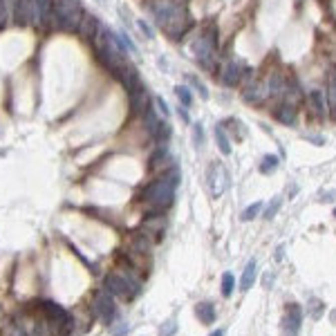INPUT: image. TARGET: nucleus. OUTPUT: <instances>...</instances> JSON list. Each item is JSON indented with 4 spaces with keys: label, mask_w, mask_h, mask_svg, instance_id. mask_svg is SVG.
Instances as JSON below:
<instances>
[{
    "label": "nucleus",
    "mask_w": 336,
    "mask_h": 336,
    "mask_svg": "<svg viewBox=\"0 0 336 336\" xmlns=\"http://www.w3.org/2000/svg\"><path fill=\"white\" fill-rule=\"evenodd\" d=\"M175 332H177V323L175 320H166L164 325H161V329H159V336H175Z\"/></svg>",
    "instance_id": "bb28decb"
},
{
    "label": "nucleus",
    "mask_w": 336,
    "mask_h": 336,
    "mask_svg": "<svg viewBox=\"0 0 336 336\" xmlns=\"http://www.w3.org/2000/svg\"><path fill=\"white\" fill-rule=\"evenodd\" d=\"M280 206H282V198H273V200H271V204H269L267 209H265V215H262V218H265V220L276 218V213L280 211Z\"/></svg>",
    "instance_id": "a878e982"
},
{
    "label": "nucleus",
    "mask_w": 336,
    "mask_h": 336,
    "mask_svg": "<svg viewBox=\"0 0 336 336\" xmlns=\"http://www.w3.org/2000/svg\"><path fill=\"white\" fill-rule=\"evenodd\" d=\"M334 218H336V209H334Z\"/></svg>",
    "instance_id": "e433bc0d"
},
{
    "label": "nucleus",
    "mask_w": 336,
    "mask_h": 336,
    "mask_svg": "<svg viewBox=\"0 0 336 336\" xmlns=\"http://www.w3.org/2000/svg\"><path fill=\"white\" fill-rule=\"evenodd\" d=\"M278 119H280L282 123H287V126H294V121H296V108L291 103L280 105V110H278Z\"/></svg>",
    "instance_id": "dca6fc26"
},
{
    "label": "nucleus",
    "mask_w": 336,
    "mask_h": 336,
    "mask_svg": "<svg viewBox=\"0 0 336 336\" xmlns=\"http://www.w3.org/2000/svg\"><path fill=\"white\" fill-rule=\"evenodd\" d=\"M139 27H141V32H146V36H148V38H152V32L148 30V25H146V23H143V21H139Z\"/></svg>",
    "instance_id": "473e14b6"
},
{
    "label": "nucleus",
    "mask_w": 336,
    "mask_h": 336,
    "mask_svg": "<svg viewBox=\"0 0 336 336\" xmlns=\"http://www.w3.org/2000/svg\"><path fill=\"white\" fill-rule=\"evenodd\" d=\"M85 12L79 0H54V25L65 32H79Z\"/></svg>",
    "instance_id": "7ed1b4c3"
},
{
    "label": "nucleus",
    "mask_w": 336,
    "mask_h": 336,
    "mask_svg": "<svg viewBox=\"0 0 336 336\" xmlns=\"http://www.w3.org/2000/svg\"><path fill=\"white\" fill-rule=\"evenodd\" d=\"M101 30V23L97 16H92V14H85L83 21H81L79 25V34L83 38H88V41H97V34Z\"/></svg>",
    "instance_id": "9b49d317"
},
{
    "label": "nucleus",
    "mask_w": 336,
    "mask_h": 336,
    "mask_svg": "<svg viewBox=\"0 0 336 336\" xmlns=\"http://www.w3.org/2000/svg\"><path fill=\"white\" fill-rule=\"evenodd\" d=\"M262 280H265V285L269 287V285H271V282H273V276H269V273H267V276H265V278H262Z\"/></svg>",
    "instance_id": "f704fd0d"
},
{
    "label": "nucleus",
    "mask_w": 336,
    "mask_h": 336,
    "mask_svg": "<svg viewBox=\"0 0 336 336\" xmlns=\"http://www.w3.org/2000/svg\"><path fill=\"white\" fill-rule=\"evenodd\" d=\"M14 21L25 27L34 21V0H14Z\"/></svg>",
    "instance_id": "9d476101"
},
{
    "label": "nucleus",
    "mask_w": 336,
    "mask_h": 336,
    "mask_svg": "<svg viewBox=\"0 0 336 336\" xmlns=\"http://www.w3.org/2000/svg\"><path fill=\"white\" fill-rule=\"evenodd\" d=\"M155 103H157V108L161 110V114H164V117H168V105H166V101L157 97V99H155Z\"/></svg>",
    "instance_id": "7c9ffc66"
},
{
    "label": "nucleus",
    "mask_w": 336,
    "mask_h": 336,
    "mask_svg": "<svg viewBox=\"0 0 336 336\" xmlns=\"http://www.w3.org/2000/svg\"><path fill=\"white\" fill-rule=\"evenodd\" d=\"M193 141H195V146L204 143V128H202V123H195L193 126Z\"/></svg>",
    "instance_id": "cd10ccee"
},
{
    "label": "nucleus",
    "mask_w": 336,
    "mask_h": 336,
    "mask_svg": "<svg viewBox=\"0 0 336 336\" xmlns=\"http://www.w3.org/2000/svg\"><path fill=\"white\" fill-rule=\"evenodd\" d=\"M166 159H168V148L161 146L159 150H157L155 155L150 157V168H159L161 164H166Z\"/></svg>",
    "instance_id": "393cba45"
},
{
    "label": "nucleus",
    "mask_w": 336,
    "mask_h": 336,
    "mask_svg": "<svg viewBox=\"0 0 336 336\" xmlns=\"http://www.w3.org/2000/svg\"><path fill=\"white\" fill-rule=\"evenodd\" d=\"M177 184H180V173L173 168L171 173H164L161 177L152 180L150 184L141 191V198L146 200L148 204L157 206V209H168V206L175 202Z\"/></svg>",
    "instance_id": "f257e3e1"
},
{
    "label": "nucleus",
    "mask_w": 336,
    "mask_h": 336,
    "mask_svg": "<svg viewBox=\"0 0 336 336\" xmlns=\"http://www.w3.org/2000/svg\"><path fill=\"white\" fill-rule=\"evenodd\" d=\"M189 81H191V83H193V85H195V88H198V90H200L202 99H209V90H206V88H204V83H202V81L198 79V76H191V74H189Z\"/></svg>",
    "instance_id": "c85d7f7f"
},
{
    "label": "nucleus",
    "mask_w": 336,
    "mask_h": 336,
    "mask_svg": "<svg viewBox=\"0 0 336 336\" xmlns=\"http://www.w3.org/2000/svg\"><path fill=\"white\" fill-rule=\"evenodd\" d=\"M206 184H209V193L213 198H220L229 189V171L224 168L222 161H211L209 164V168H206Z\"/></svg>",
    "instance_id": "0eeeda50"
},
{
    "label": "nucleus",
    "mask_w": 336,
    "mask_h": 336,
    "mask_svg": "<svg viewBox=\"0 0 336 336\" xmlns=\"http://www.w3.org/2000/svg\"><path fill=\"white\" fill-rule=\"evenodd\" d=\"M0 336H27V334L18 323H7L0 327Z\"/></svg>",
    "instance_id": "4be33fe9"
},
{
    "label": "nucleus",
    "mask_w": 336,
    "mask_h": 336,
    "mask_svg": "<svg viewBox=\"0 0 336 336\" xmlns=\"http://www.w3.org/2000/svg\"><path fill=\"white\" fill-rule=\"evenodd\" d=\"M193 52H195V59L204 67L213 65L215 52H218V27H215V23H206L202 27L200 36L193 41Z\"/></svg>",
    "instance_id": "39448f33"
},
{
    "label": "nucleus",
    "mask_w": 336,
    "mask_h": 336,
    "mask_svg": "<svg viewBox=\"0 0 336 336\" xmlns=\"http://www.w3.org/2000/svg\"><path fill=\"white\" fill-rule=\"evenodd\" d=\"M309 99L314 101V108H316V112H318V114L327 112V105H325V99H323V92H320V90H311Z\"/></svg>",
    "instance_id": "412c9836"
},
{
    "label": "nucleus",
    "mask_w": 336,
    "mask_h": 336,
    "mask_svg": "<svg viewBox=\"0 0 336 336\" xmlns=\"http://www.w3.org/2000/svg\"><path fill=\"white\" fill-rule=\"evenodd\" d=\"M307 311H309V316L314 320L323 318V311H325V302L320 298H309V305H307Z\"/></svg>",
    "instance_id": "a211bd4d"
},
{
    "label": "nucleus",
    "mask_w": 336,
    "mask_h": 336,
    "mask_svg": "<svg viewBox=\"0 0 336 336\" xmlns=\"http://www.w3.org/2000/svg\"><path fill=\"white\" fill-rule=\"evenodd\" d=\"M195 316H198L204 325H211L215 320V316H218V311H215L213 302H198V305H195Z\"/></svg>",
    "instance_id": "f8f14e48"
},
{
    "label": "nucleus",
    "mask_w": 336,
    "mask_h": 336,
    "mask_svg": "<svg viewBox=\"0 0 336 336\" xmlns=\"http://www.w3.org/2000/svg\"><path fill=\"white\" fill-rule=\"evenodd\" d=\"M233 287H235V278H233L231 271H227L222 276V296L224 298H229V296L233 294Z\"/></svg>",
    "instance_id": "5701e85b"
},
{
    "label": "nucleus",
    "mask_w": 336,
    "mask_h": 336,
    "mask_svg": "<svg viewBox=\"0 0 336 336\" xmlns=\"http://www.w3.org/2000/svg\"><path fill=\"white\" fill-rule=\"evenodd\" d=\"M278 166H280V159H278L276 155H267L265 159L260 161V173L262 175H271V173H276Z\"/></svg>",
    "instance_id": "f3484780"
},
{
    "label": "nucleus",
    "mask_w": 336,
    "mask_h": 336,
    "mask_svg": "<svg viewBox=\"0 0 336 336\" xmlns=\"http://www.w3.org/2000/svg\"><path fill=\"white\" fill-rule=\"evenodd\" d=\"M94 311L105 325H112L114 316H117V305L112 300V294L105 289H101L97 296H94Z\"/></svg>",
    "instance_id": "6e6552de"
},
{
    "label": "nucleus",
    "mask_w": 336,
    "mask_h": 336,
    "mask_svg": "<svg viewBox=\"0 0 336 336\" xmlns=\"http://www.w3.org/2000/svg\"><path fill=\"white\" fill-rule=\"evenodd\" d=\"M112 334H114V336H123V334H128V325H126V323H121L119 327H112Z\"/></svg>",
    "instance_id": "2f4dec72"
},
{
    "label": "nucleus",
    "mask_w": 336,
    "mask_h": 336,
    "mask_svg": "<svg viewBox=\"0 0 336 336\" xmlns=\"http://www.w3.org/2000/svg\"><path fill=\"white\" fill-rule=\"evenodd\" d=\"M209 336H224V329H215V332L209 334Z\"/></svg>",
    "instance_id": "c9c22d12"
},
{
    "label": "nucleus",
    "mask_w": 336,
    "mask_h": 336,
    "mask_svg": "<svg viewBox=\"0 0 336 336\" xmlns=\"http://www.w3.org/2000/svg\"><path fill=\"white\" fill-rule=\"evenodd\" d=\"M41 309L45 314L47 323H50V334L52 336H70L74 329V320H72L70 311L63 309L59 302L54 300H43Z\"/></svg>",
    "instance_id": "20e7f679"
},
{
    "label": "nucleus",
    "mask_w": 336,
    "mask_h": 336,
    "mask_svg": "<svg viewBox=\"0 0 336 336\" xmlns=\"http://www.w3.org/2000/svg\"><path fill=\"white\" fill-rule=\"evenodd\" d=\"M103 289L110 291V294L114 296H121V298L126 300H132L134 296L141 291V282L137 280V278H132L130 273H108L103 280Z\"/></svg>",
    "instance_id": "423d86ee"
},
{
    "label": "nucleus",
    "mask_w": 336,
    "mask_h": 336,
    "mask_svg": "<svg viewBox=\"0 0 336 336\" xmlns=\"http://www.w3.org/2000/svg\"><path fill=\"white\" fill-rule=\"evenodd\" d=\"M262 211V202H253L251 206H247V209L242 211V215H240V220L242 222H249V220H253V218H258V213Z\"/></svg>",
    "instance_id": "6ab92c4d"
},
{
    "label": "nucleus",
    "mask_w": 336,
    "mask_h": 336,
    "mask_svg": "<svg viewBox=\"0 0 336 336\" xmlns=\"http://www.w3.org/2000/svg\"><path fill=\"white\" fill-rule=\"evenodd\" d=\"M256 276H258V265L256 260H249L247 267H244V273H242V280H240V291H249L256 282Z\"/></svg>",
    "instance_id": "ddd939ff"
},
{
    "label": "nucleus",
    "mask_w": 336,
    "mask_h": 336,
    "mask_svg": "<svg viewBox=\"0 0 336 336\" xmlns=\"http://www.w3.org/2000/svg\"><path fill=\"white\" fill-rule=\"evenodd\" d=\"M282 251H285V247L280 244V247L276 249V260H282Z\"/></svg>",
    "instance_id": "72a5a7b5"
},
{
    "label": "nucleus",
    "mask_w": 336,
    "mask_h": 336,
    "mask_svg": "<svg viewBox=\"0 0 336 336\" xmlns=\"http://www.w3.org/2000/svg\"><path fill=\"white\" fill-rule=\"evenodd\" d=\"M329 108H332V119L336 121V70L329 79Z\"/></svg>",
    "instance_id": "b1692460"
},
{
    "label": "nucleus",
    "mask_w": 336,
    "mask_h": 336,
    "mask_svg": "<svg viewBox=\"0 0 336 336\" xmlns=\"http://www.w3.org/2000/svg\"><path fill=\"white\" fill-rule=\"evenodd\" d=\"M7 0H0V27L5 25V21H7Z\"/></svg>",
    "instance_id": "c756f323"
},
{
    "label": "nucleus",
    "mask_w": 336,
    "mask_h": 336,
    "mask_svg": "<svg viewBox=\"0 0 336 336\" xmlns=\"http://www.w3.org/2000/svg\"><path fill=\"white\" fill-rule=\"evenodd\" d=\"M240 76H242V67L238 63H227V67H224V72H222V83L233 88V85L240 83Z\"/></svg>",
    "instance_id": "4468645a"
},
{
    "label": "nucleus",
    "mask_w": 336,
    "mask_h": 336,
    "mask_svg": "<svg viewBox=\"0 0 336 336\" xmlns=\"http://www.w3.org/2000/svg\"><path fill=\"white\" fill-rule=\"evenodd\" d=\"M155 21L171 38H180L191 27V16L180 5H161L155 7Z\"/></svg>",
    "instance_id": "f03ea898"
},
{
    "label": "nucleus",
    "mask_w": 336,
    "mask_h": 336,
    "mask_svg": "<svg viewBox=\"0 0 336 336\" xmlns=\"http://www.w3.org/2000/svg\"><path fill=\"white\" fill-rule=\"evenodd\" d=\"M175 94H177V99H180V103L184 105V108H189V105L193 103V94H191V90L186 88V85H177Z\"/></svg>",
    "instance_id": "aec40b11"
},
{
    "label": "nucleus",
    "mask_w": 336,
    "mask_h": 336,
    "mask_svg": "<svg viewBox=\"0 0 336 336\" xmlns=\"http://www.w3.org/2000/svg\"><path fill=\"white\" fill-rule=\"evenodd\" d=\"M215 141H218V148H220V152L222 155H231V141H229V137H227V132H224V128L222 126H215Z\"/></svg>",
    "instance_id": "2eb2a0df"
},
{
    "label": "nucleus",
    "mask_w": 336,
    "mask_h": 336,
    "mask_svg": "<svg viewBox=\"0 0 336 336\" xmlns=\"http://www.w3.org/2000/svg\"><path fill=\"white\" fill-rule=\"evenodd\" d=\"M302 327V307L298 302H289L285 311V318H282V329L287 336H298Z\"/></svg>",
    "instance_id": "1a4fd4ad"
}]
</instances>
